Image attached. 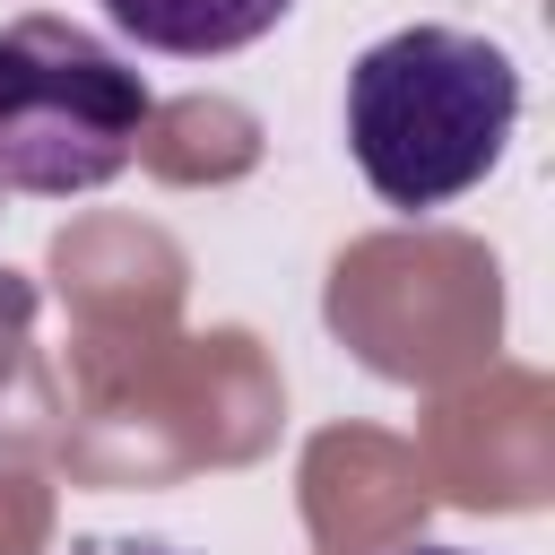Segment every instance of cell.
<instances>
[{"label":"cell","mask_w":555,"mask_h":555,"mask_svg":"<svg viewBox=\"0 0 555 555\" xmlns=\"http://www.w3.org/2000/svg\"><path fill=\"white\" fill-rule=\"evenodd\" d=\"M156 121V87L78 17L0 26V191L78 199L104 191Z\"/></svg>","instance_id":"obj_2"},{"label":"cell","mask_w":555,"mask_h":555,"mask_svg":"<svg viewBox=\"0 0 555 555\" xmlns=\"http://www.w3.org/2000/svg\"><path fill=\"white\" fill-rule=\"evenodd\" d=\"M26 312H35V295L0 269V382L17 373V347H26Z\"/></svg>","instance_id":"obj_4"},{"label":"cell","mask_w":555,"mask_h":555,"mask_svg":"<svg viewBox=\"0 0 555 555\" xmlns=\"http://www.w3.org/2000/svg\"><path fill=\"white\" fill-rule=\"evenodd\" d=\"M520 130V69L468 26H399L347 69V156L390 208H451Z\"/></svg>","instance_id":"obj_1"},{"label":"cell","mask_w":555,"mask_h":555,"mask_svg":"<svg viewBox=\"0 0 555 555\" xmlns=\"http://www.w3.org/2000/svg\"><path fill=\"white\" fill-rule=\"evenodd\" d=\"M416 555H460V546H416Z\"/></svg>","instance_id":"obj_5"},{"label":"cell","mask_w":555,"mask_h":555,"mask_svg":"<svg viewBox=\"0 0 555 555\" xmlns=\"http://www.w3.org/2000/svg\"><path fill=\"white\" fill-rule=\"evenodd\" d=\"M295 0H104V17L147 43V52H173V61H217V52H243L260 43Z\"/></svg>","instance_id":"obj_3"}]
</instances>
